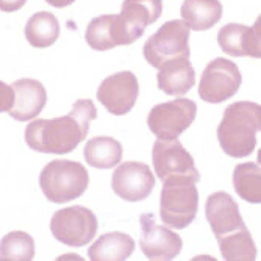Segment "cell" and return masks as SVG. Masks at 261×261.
<instances>
[{
	"label": "cell",
	"mask_w": 261,
	"mask_h": 261,
	"mask_svg": "<svg viewBox=\"0 0 261 261\" xmlns=\"http://www.w3.org/2000/svg\"><path fill=\"white\" fill-rule=\"evenodd\" d=\"M60 36V23L52 13L41 11L33 14L25 25L27 41L36 49H45L55 44Z\"/></svg>",
	"instance_id": "7402d4cb"
},
{
	"label": "cell",
	"mask_w": 261,
	"mask_h": 261,
	"mask_svg": "<svg viewBox=\"0 0 261 261\" xmlns=\"http://www.w3.org/2000/svg\"><path fill=\"white\" fill-rule=\"evenodd\" d=\"M11 88L14 92V100L8 113L13 119L23 122L39 116L47 102L44 85L33 79H20L14 82Z\"/></svg>",
	"instance_id": "2e32d148"
},
{
	"label": "cell",
	"mask_w": 261,
	"mask_h": 261,
	"mask_svg": "<svg viewBox=\"0 0 261 261\" xmlns=\"http://www.w3.org/2000/svg\"><path fill=\"white\" fill-rule=\"evenodd\" d=\"M199 210V191L196 183H166L160 196V218L171 228H186Z\"/></svg>",
	"instance_id": "8992f818"
},
{
	"label": "cell",
	"mask_w": 261,
	"mask_h": 261,
	"mask_svg": "<svg viewBox=\"0 0 261 261\" xmlns=\"http://www.w3.org/2000/svg\"><path fill=\"white\" fill-rule=\"evenodd\" d=\"M219 250L227 261H253L256 259V247L252 236L246 228L227 234L218 240Z\"/></svg>",
	"instance_id": "cb8c5ba5"
},
{
	"label": "cell",
	"mask_w": 261,
	"mask_h": 261,
	"mask_svg": "<svg viewBox=\"0 0 261 261\" xmlns=\"http://www.w3.org/2000/svg\"><path fill=\"white\" fill-rule=\"evenodd\" d=\"M135 252V241L130 234L113 231L107 233L94 243L88 256L91 261H125Z\"/></svg>",
	"instance_id": "d6986e66"
},
{
	"label": "cell",
	"mask_w": 261,
	"mask_h": 261,
	"mask_svg": "<svg viewBox=\"0 0 261 261\" xmlns=\"http://www.w3.org/2000/svg\"><path fill=\"white\" fill-rule=\"evenodd\" d=\"M96 117L97 110L92 100L80 99L66 116L30 122L25 128V142L39 153L66 155L75 150L88 136L89 125Z\"/></svg>",
	"instance_id": "6da1fadb"
},
{
	"label": "cell",
	"mask_w": 261,
	"mask_h": 261,
	"mask_svg": "<svg viewBox=\"0 0 261 261\" xmlns=\"http://www.w3.org/2000/svg\"><path fill=\"white\" fill-rule=\"evenodd\" d=\"M156 82L168 96H185L196 85V70L188 58H178L158 69Z\"/></svg>",
	"instance_id": "ac0fdd59"
},
{
	"label": "cell",
	"mask_w": 261,
	"mask_h": 261,
	"mask_svg": "<svg viewBox=\"0 0 261 261\" xmlns=\"http://www.w3.org/2000/svg\"><path fill=\"white\" fill-rule=\"evenodd\" d=\"M97 227L96 215L82 205L58 210L50 221L54 238L69 247L88 246L96 236Z\"/></svg>",
	"instance_id": "52a82bcc"
},
{
	"label": "cell",
	"mask_w": 261,
	"mask_h": 261,
	"mask_svg": "<svg viewBox=\"0 0 261 261\" xmlns=\"http://www.w3.org/2000/svg\"><path fill=\"white\" fill-rule=\"evenodd\" d=\"M89 175L79 161L54 160L42 169L39 186L45 199L54 203H67L83 196L88 189Z\"/></svg>",
	"instance_id": "3957f363"
},
{
	"label": "cell",
	"mask_w": 261,
	"mask_h": 261,
	"mask_svg": "<svg viewBox=\"0 0 261 261\" xmlns=\"http://www.w3.org/2000/svg\"><path fill=\"white\" fill-rule=\"evenodd\" d=\"M88 45L94 50H110L117 45L133 44L119 14H103L89 22L85 33Z\"/></svg>",
	"instance_id": "5bb4252c"
},
{
	"label": "cell",
	"mask_w": 261,
	"mask_h": 261,
	"mask_svg": "<svg viewBox=\"0 0 261 261\" xmlns=\"http://www.w3.org/2000/svg\"><path fill=\"white\" fill-rule=\"evenodd\" d=\"M181 20L196 32L213 29L222 17L219 0H185L181 5Z\"/></svg>",
	"instance_id": "ffe728a7"
},
{
	"label": "cell",
	"mask_w": 261,
	"mask_h": 261,
	"mask_svg": "<svg viewBox=\"0 0 261 261\" xmlns=\"http://www.w3.org/2000/svg\"><path fill=\"white\" fill-rule=\"evenodd\" d=\"M189 27L185 20H169L158 29L155 35H152L144 44L146 61L160 69L163 64L178 60L189 58Z\"/></svg>",
	"instance_id": "5b68a950"
},
{
	"label": "cell",
	"mask_w": 261,
	"mask_h": 261,
	"mask_svg": "<svg viewBox=\"0 0 261 261\" xmlns=\"http://www.w3.org/2000/svg\"><path fill=\"white\" fill-rule=\"evenodd\" d=\"M163 13V0H124L121 19L130 35L138 41L146 27L155 23Z\"/></svg>",
	"instance_id": "e0dca14e"
},
{
	"label": "cell",
	"mask_w": 261,
	"mask_h": 261,
	"mask_svg": "<svg viewBox=\"0 0 261 261\" xmlns=\"http://www.w3.org/2000/svg\"><path fill=\"white\" fill-rule=\"evenodd\" d=\"M233 188L236 194L249 203H261L259 166L255 163L238 164L233 171Z\"/></svg>",
	"instance_id": "603a6c76"
},
{
	"label": "cell",
	"mask_w": 261,
	"mask_h": 261,
	"mask_svg": "<svg viewBox=\"0 0 261 261\" xmlns=\"http://www.w3.org/2000/svg\"><path fill=\"white\" fill-rule=\"evenodd\" d=\"M35 241L25 231H11L0 241V261H32Z\"/></svg>",
	"instance_id": "d4e9b609"
},
{
	"label": "cell",
	"mask_w": 261,
	"mask_h": 261,
	"mask_svg": "<svg viewBox=\"0 0 261 261\" xmlns=\"http://www.w3.org/2000/svg\"><path fill=\"white\" fill-rule=\"evenodd\" d=\"M45 2L49 5H52V7H55V8H66L70 4H74L75 0H45Z\"/></svg>",
	"instance_id": "83f0119b"
},
{
	"label": "cell",
	"mask_w": 261,
	"mask_h": 261,
	"mask_svg": "<svg viewBox=\"0 0 261 261\" xmlns=\"http://www.w3.org/2000/svg\"><path fill=\"white\" fill-rule=\"evenodd\" d=\"M259 17L252 27L243 23H227L218 33V42L222 52L231 57H250L259 58Z\"/></svg>",
	"instance_id": "9a60e30c"
},
{
	"label": "cell",
	"mask_w": 261,
	"mask_h": 261,
	"mask_svg": "<svg viewBox=\"0 0 261 261\" xmlns=\"http://www.w3.org/2000/svg\"><path fill=\"white\" fill-rule=\"evenodd\" d=\"M205 215L216 240L246 228L238 203L225 191H218L208 196Z\"/></svg>",
	"instance_id": "4fadbf2b"
},
{
	"label": "cell",
	"mask_w": 261,
	"mask_h": 261,
	"mask_svg": "<svg viewBox=\"0 0 261 261\" xmlns=\"http://www.w3.org/2000/svg\"><path fill=\"white\" fill-rule=\"evenodd\" d=\"M27 4V0H0V11L14 13Z\"/></svg>",
	"instance_id": "4316f807"
},
{
	"label": "cell",
	"mask_w": 261,
	"mask_h": 261,
	"mask_svg": "<svg viewBox=\"0 0 261 261\" xmlns=\"http://www.w3.org/2000/svg\"><path fill=\"white\" fill-rule=\"evenodd\" d=\"M85 160L96 169H113L122 160V146L110 136H97L86 142Z\"/></svg>",
	"instance_id": "44dd1931"
},
{
	"label": "cell",
	"mask_w": 261,
	"mask_h": 261,
	"mask_svg": "<svg viewBox=\"0 0 261 261\" xmlns=\"http://www.w3.org/2000/svg\"><path fill=\"white\" fill-rule=\"evenodd\" d=\"M197 105L191 99H175L153 107L147 116V125L158 139H177L196 121Z\"/></svg>",
	"instance_id": "ba28073f"
},
{
	"label": "cell",
	"mask_w": 261,
	"mask_h": 261,
	"mask_svg": "<svg viewBox=\"0 0 261 261\" xmlns=\"http://www.w3.org/2000/svg\"><path fill=\"white\" fill-rule=\"evenodd\" d=\"M13 100H14L13 88L0 80V113L10 111V108L13 105Z\"/></svg>",
	"instance_id": "484cf974"
},
{
	"label": "cell",
	"mask_w": 261,
	"mask_h": 261,
	"mask_svg": "<svg viewBox=\"0 0 261 261\" xmlns=\"http://www.w3.org/2000/svg\"><path fill=\"white\" fill-rule=\"evenodd\" d=\"M138 96V79L130 70H122V72L107 77L97 89V100L107 108L108 113L114 116H124L130 113Z\"/></svg>",
	"instance_id": "8fae6325"
},
{
	"label": "cell",
	"mask_w": 261,
	"mask_h": 261,
	"mask_svg": "<svg viewBox=\"0 0 261 261\" xmlns=\"http://www.w3.org/2000/svg\"><path fill=\"white\" fill-rule=\"evenodd\" d=\"M139 246L146 258L152 261H171L181 252L183 241L171 228L155 222L153 215H141Z\"/></svg>",
	"instance_id": "30bf717a"
},
{
	"label": "cell",
	"mask_w": 261,
	"mask_h": 261,
	"mask_svg": "<svg viewBox=\"0 0 261 261\" xmlns=\"http://www.w3.org/2000/svg\"><path fill=\"white\" fill-rule=\"evenodd\" d=\"M243 75L227 58H216L205 67L199 83V96L208 103H222L240 91Z\"/></svg>",
	"instance_id": "9c48e42d"
},
{
	"label": "cell",
	"mask_w": 261,
	"mask_h": 261,
	"mask_svg": "<svg viewBox=\"0 0 261 261\" xmlns=\"http://www.w3.org/2000/svg\"><path fill=\"white\" fill-rule=\"evenodd\" d=\"M152 161L158 178L164 185L178 181L197 185L200 180L193 156L177 139H156L152 150Z\"/></svg>",
	"instance_id": "277c9868"
},
{
	"label": "cell",
	"mask_w": 261,
	"mask_h": 261,
	"mask_svg": "<svg viewBox=\"0 0 261 261\" xmlns=\"http://www.w3.org/2000/svg\"><path fill=\"white\" fill-rule=\"evenodd\" d=\"M111 188L117 196L127 202H141L152 194L155 177L147 164L127 161L114 171Z\"/></svg>",
	"instance_id": "7c38bea8"
},
{
	"label": "cell",
	"mask_w": 261,
	"mask_h": 261,
	"mask_svg": "<svg viewBox=\"0 0 261 261\" xmlns=\"http://www.w3.org/2000/svg\"><path fill=\"white\" fill-rule=\"evenodd\" d=\"M261 128V107L255 102H236L225 108L218 127L221 149L231 158H246L256 147Z\"/></svg>",
	"instance_id": "7a4b0ae2"
}]
</instances>
